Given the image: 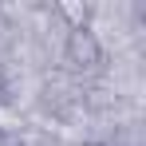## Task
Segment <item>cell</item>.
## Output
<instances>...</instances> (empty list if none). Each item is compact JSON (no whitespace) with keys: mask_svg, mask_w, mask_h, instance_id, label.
I'll return each instance as SVG.
<instances>
[{"mask_svg":"<svg viewBox=\"0 0 146 146\" xmlns=\"http://www.w3.org/2000/svg\"><path fill=\"white\" fill-rule=\"evenodd\" d=\"M63 59H67L71 67H79V71L103 63V44H99V36L91 28H71L67 40H63Z\"/></svg>","mask_w":146,"mask_h":146,"instance_id":"obj_1","label":"cell"},{"mask_svg":"<svg viewBox=\"0 0 146 146\" xmlns=\"http://www.w3.org/2000/svg\"><path fill=\"white\" fill-rule=\"evenodd\" d=\"M55 12L67 20V32L71 28H91V4H75V0H59Z\"/></svg>","mask_w":146,"mask_h":146,"instance_id":"obj_2","label":"cell"}]
</instances>
